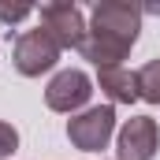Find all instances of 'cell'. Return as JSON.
<instances>
[{
    "label": "cell",
    "instance_id": "11",
    "mask_svg": "<svg viewBox=\"0 0 160 160\" xmlns=\"http://www.w3.org/2000/svg\"><path fill=\"white\" fill-rule=\"evenodd\" d=\"M145 11H153V15H160V4H145V8H142V15H145Z\"/></svg>",
    "mask_w": 160,
    "mask_h": 160
},
{
    "label": "cell",
    "instance_id": "4",
    "mask_svg": "<svg viewBox=\"0 0 160 160\" xmlns=\"http://www.w3.org/2000/svg\"><path fill=\"white\" fill-rule=\"evenodd\" d=\"M60 60V45L48 38L45 30H26L22 38L15 41V52H11V63L22 78H41L45 71H52Z\"/></svg>",
    "mask_w": 160,
    "mask_h": 160
},
{
    "label": "cell",
    "instance_id": "9",
    "mask_svg": "<svg viewBox=\"0 0 160 160\" xmlns=\"http://www.w3.org/2000/svg\"><path fill=\"white\" fill-rule=\"evenodd\" d=\"M30 15H34L30 4H4V0H0V22L11 26V22H22V19H30Z\"/></svg>",
    "mask_w": 160,
    "mask_h": 160
},
{
    "label": "cell",
    "instance_id": "1",
    "mask_svg": "<svg viewBox=\"0 0 160 160\" xmlns=\"http://www.w3.org/2000/svg\"><path fill=\"white\" fill-rule=\"evenodd\" d=\"M138 34H142V8L138 4L101 0L93 8V15H89V34H86V45H82L78 52L97 71L123 67V60L130 56Z\"/></svg>",
    "mask_w": 160,
    "mask_h": 160
},
{
    "label": "cell",
    "instance_id": "6",
    "mask_svg": "<svg viewBox=\"0 0 160 160\" xmlns=\"http://www.w3.org/2000/svg\"><path fill=\"white\" fill-rule=\"evenodd\" d=\"M160 149V130L153 116H134L116 134V157L119 160H153Z\"/></svg>",
    "mask_w": 160,
    "mask_h": 160
},
{
    "label": "cell",
    "instance_id": "7",
    "mask_svg": "<svg viewBox=\"0 0 160 160\" xmlns=\"http://www.w3.org/2000/svg\"><path fill=\"white\" fill-rule=\"evenodd\" d=\"M97 86H101V93H104L112 104H134V101H142V97H138V75L127 71V67L97 71Z\"/></svg>",
    "mask_w": 160,
    "mask_h": 160
},
{
    "label": "cell",
    "instance_id": "8",
    "mask_svg": "<svg viewBox=\"0 0 160 160\" xmlns=\"http://www.w3.org/2000/svg\"><path fill=\"white\" fill-rule=\"evenodd\" d=\"M134 75H138V97L149 101V104H160V60L142 63Z\"/></svg>",
    "mask_w": 160,
    "mask_h": 160
},
{
    "label": "cell",
    "instance_id": "3",
    "mask_svg": "<svg viewBox=\"0 0 160 160\" xmlns=\"http://www.w3.org/2000/svg\"><path fill=\"white\" fill-rule=\"evenodd\" d=\"M41 30L60 45V52H63V48H82V45H86V34H89L78 4H71V0L41 4Z\"/></svg>",
    "mask_w": 160,
    "mask_h": 160
},
{
    "label": "cell",
    "instance_id": "10",
    "mask_svg": "<svg viewBox=\"0 0 160 160\" xmlns=\"http://www.w3.org/2000/svg\"><path fill=\"white\" fill-rule=\"evenodd\" d=\"M15 149H19V130H15L11 123H4V119H0V160H4V157H11Z\"/></svg>",
    "mask_w": 160,
    "mask_h": 160
},
{
    "label": "cell",
    "instance_id": "5",
    "mask_svg": "<svg viewBox=\"0 0 160 160\" xmlns=\"http://www.w3.org/2000/svg\"><path fill=\"white\" fill-rule=\"evenodd\" d=\"M89 97H93V82H89V75L78 71V67L60 71L56 78L45 86V104H48L52 112H63V116H75L78 108H86Z\"/></svg>",
    "mask_w": 160,
    "mask_h": 160
},
{
    "label": "cell",
    "instance_id": "2",
    "mask_svg": "<svg viewBox=\"0 0 160 160\" xmlns=\"http://www.w3.org/2000/svg\"><path fill=\"white\" fill-rule=\"evenodd\" d=\"M116 134V108L112 104H97V108H86L78 116L67 119V138L71 145L82 153H101Z\"/></svg>",
    "mask_w": 160,
    "mask_h": 160
}]
</instances>
